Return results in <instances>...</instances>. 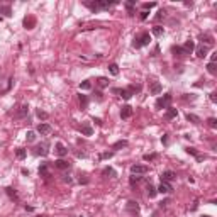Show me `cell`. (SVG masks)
<instances>
[{
	"label": "cell",
	"instance_id": "obj_1",
	"mask_svg": "<svg viewBox=\"0 0 217 217\" xmlns=\"http://www.w3.org/2000/svg\"><path fill=\"white\" fill-rule=\"evenodd\" d=\"M117 2H108V0H93V2H90V0H85L83 2V5L88 7L90 10H93V12H97V10H102V9H108L110 5H115Z\"/></svg>",
	"mask_w": 217,
	"mask_h": 217
},
{
	"label": "cell",
	"instance_id": "obj_2",
	"mask_svg": "<svg viewBox=\"0 0 217 217\" xmlns=\"http://www.w3.org/2000/svg\"><path fill=\"white\" fill-rule=\"evenodd\" d=\"M149 41H151V36H149V32H142V34H139V36H136V37H134V42H132V46H134L136 49H139V47H142V46H148Z\"/></svg>",
	"mask_w": 217,
	"mask_h": 217
},
{
	"label": "cell",
	"instance_id": "obj_3",
	"mask_svg": "<svg viewBox=\"0 0 217 217\" xmlns=\"http://www.w3.org/2000/svg\"><path fill=\"white\" fill-rule=\"evenodd\" d=\"M171 95L170 93H165L163 97H160L158 100H156V103H154V107L156 108H168L170 107V103H171Z\"/></svg>",
	"mask_w": 217,
	"mask_h": 217
},
{
	"label": "cell",
	"instance_id": "obj_4",
	"mask_svg": "<svg viewBox=\"0 0 217 217\" xmlns=\"http://www.w3.org/2000/svg\"><path fill=\"white\" fill-rule=\"evenodd\" d=\"M148 171H149V166H146V165H132L131 166L132 175H146Z\"/></svg>",
	"mask_w": 217,
	"mask_h": 217
},
{
	"label": "cell",
	"instance_id": "obj_5",
	"mask_svg": "<svg viewBox=\"0 0 217 217\" xmlns=\"http://www.w3.org/2000/svg\"><path fill=\"white\" fill-rule=\"evenodd\" d=\"M126 210H127L129 214H134V216H136V214H139V210H141V209H139V203H137V202L129 200V202L126 203Z\"/></svg>",
	"mask_w": 217,
	"mask_h": 217
},
{
	"label": "cell",
	"instance_id": "obj_6",
	"mask_svg": "<svg viewBox=\"0 0 217 217\" xmlns=\"http://www.w3.org/2000/svg\"><path fill=\"white\" fill-rule=\"evenodd\" d=\"M173 180H176V173L175 171H171V170H166V171H163L161 173V182H173Z\"/></svg>",
	"mask_w": 217,
	"mask_h": 217
},
{
	"label": "cell",
	"instance_id": "obj_7",
	"mask_svg": "<svg viewBox=\"0 0 217 217\" xmlns=\"http://www.w3.org/2000/svg\"><path fill=\"white\" fill-rule=\"evenodd\" d=\"M209 49H210L209 46H205V44H200V46H197L193 51H195L197 58H205V56H207V53H209Z\"/></svg>",
	"mask_w": 217,
	"mask_h": 217
},
{
	"label": "cell",
	"instance_id": "obj_8",
	"mask_svg": "<svg viewBox=\"0 0 217 217\" xmlns=\"http://www.w3.org/2000/svg\"><path fill=\"white\" fill-rule=\"evenodd\" d=\"M112 93H117L119 97H122L124 100H129V98L132 97V95L129 93L127 88H112Z\"/></svg>",
	"mask_w": 217,
	"mask_h": 217
},
{
	"label": "cell",
	"instance_id": "obj_9",
	"mask_svg": "<svg viewBox=\"0 0 217 217\" xmlns=\"http://www.w3.org/2000/svg\"><path fill=\"white\" fill-rule=\"evenodd\" d=\"M54 153L60 156V158H63V156L68 154V149L65 144H61V142H56V146H54Z\"/></svg>",
	"mask_w": 217,
	"mask_h": 217
},
{
	"label": "cell",
	"instance_id": "obj_10",
	"mask_svg": "<svg viewBox=\"0 0 217 217\" xmlns=\"http://www.w3.org/2000/svg\"><path fill=\"white\" fill-rule=\"evenodd\" d=\"M27 112H29V105L24 103V105H20L19 110L14 114V117H15V119H22V117H26V115H27Z\"/></svg>",
	"mask_w": 217,
	"mask_h": 217
},
{
	"label": "cell",
	"instance_id": "obj_11",
	"mask_svg": "<svg viewBox=\"0 0 217 217\" xmlns=\"http://www.w3.org/2000/svg\"><path fill=\"white\" fill-rule=\"evenodd\" d=\"M54 166H56L58 170H70V166H71V165H70L66 160L60 158V160H56V161H54Z\"/></svg>",
	"mask_w": 217,
	"mask_h": 217
},
{
	"label": "cell",
	"instance_id": "obj_12",
	"mask_svg": "<svg viewBox=\"0 0 217 217\" xmlns=\"http://www.w3.org/2000/svg\"><path fill=\"white\" fill-rule=\"evenodd\" d=\"M158 193H163V195H165V193H170V192H171V185H170V183H166V182H161V185H160V187H158Z\"/></svg>",
	"mask_w": 217,
	"mask_h": 217
},
{
	"label": "cell",
	"instance_id": "obj_13",
	"mask_svg": "<svg viewBox=\"0 0 217 217\" xmlns=\"http://www.w3.org/2000/svg\"><path fill=\"white\" fill-rule=\"evenodd\" d=\"M51 131H53V127H51L49 124H46V122H42V124L37 126V132H39V134H49Z\"/></svg>",
	"mask_w": 217,
	"mask_h": 217
},
{
	"label": "cell",
	"instance_id": "obj_14",
	"mask_svg": "<svg viewBox=\"0 0 217 217\" xmlns=\"http://www.w3.org/2000/svg\"><path fill=\"white\" fill-rule=\"evenodd\" d=\"M182 49H183V53H185V54H190L192 51H193V49H195V42H193L192 39H188L187 42H185V44H183Z\"/></svg>",
	"mask_w": 217,
	"mask_h": 217
},
{
	"label": "cell",
	"instance_id": "obj_15",
	"mask_svg": "<svg viewBox=\"0 0 217 217\" xmlns=\"http://www.w3.org/2000/svg\"><path fill=\"white\" fill-rule=\"evenodd\" d=\"M132 115V107L131 105H124V107L121 108V117L122 119H129Z\"/></svg>",
	"mask_w": 217,
	"mask_h": 217
},
{
	"label": "cell",
	"instance_id": "obj_16",
	"mask_svg": "<svg viewBox=\"0 0 217 217\" xmlns=\"http://www.w3.org/2000/svg\"><path fill=\"white\" fill-rule=\"evenodd\" d=\"M80 131H81V134H83V136H92V134H93V129H92V126H90V124H87V122L80 126Z\"/></svg>",
	"mask_w": 217,
	"mask_h": 217
},
{
	"label": "cell",
	"instance_id": "obj_17",
	"mask_svg": "<svg viewBox=\"0 0 217 217\" xmlns=\"http://www.w3.org/2000/svg\"><path fill=\"white\" fill-rule=\"evenodd\" d=\"M34 26H36V19H34L32 15H27L26 19H24V27L26 29H34Z\"/></svg>",
	"mask_w": 217,
	"mask_h": 217
},
{
	"label": "cell",
	"instance_id": "obj_18",
	"mask_svg": "<svg viewBox=\"0 0 217 217\" xmlns=\"http://www.w3.org/2000/svg\"><path fill=\"white\" fill-rule=\"evenodd\" d=\"M200 39H202V42H205V46H214V37L210 34H200Z\"/></svg>",
	"mask_w": 217,
	"mask_h": 217
},
{
	"label": "cell",
	"instance_id": "obj_19",
	"mask_svg": "<svg viewBox=\"0 0 217 217\" xmlns=\"http://www.w3.org/2000/svg\"><path fill=\"white\" fill-rule=\"evenodd\" d=\"M161 90H163V87H161V83H158V81H154L153 85H151V88H149V92L153 95H160L161 93Z\"/></svg>",
	"mask_w": 217,
	"mask_h": 217
},
{
	"label": "cell",
	"instance_id": "obj_20",
	"mask_svg": "<svg viewBox=\"0 0 217 217\" xmlns=\"http://www.w3.org/2000/svg\"><path fill=\"white\" fill-rule=\"evenodd\" d=\"M176 115H178V112H176V108H171V107H168V110H166V114H165V121H171V119H175Z\"/></svg>",
	"mask_w": 217,
	"mask_h": 217
},
{
	"label": "cell",
	"instance_id": "obj_21",
	"mask_svg": "<svg viewBox=\"0 0 217 217\" xmlns=\"http://www.w3.org/2000/svg\"><path fill=\"white\" fill-rule=\"evenodd\" d=\"M185 151H187L188 154H193V156H195V158H197V160H198V161H202L203 158H205V156L198 154V153H197V149H195V148H190V146H188V148H185Z\"/></svg>",
	"mask_w": 217,
	"mask_h": 217
},
{
	"label": "cell",
	"instance_id": "obj_22",
	"mask_svg": "<svg viewBox=\"0 0 217 217\" xmlns=\"http://www.w3.org/2000/svg\"><path fill=\"white\" fill-rule=\"evenodd\" d=\"M78 102H80V107L81 108H87L88 107V97H87V95L80 93V95H78Z\"/></svg>",
	"mask_w": 217,
	"mask_h": 217
},
{
	"label": "cell",
	"instance_id": "obj_23",
	"mask_svg": "<svg viewBox=\"0 0 217 217\" xmlns=\"http://www.w3.org/2000/svg\"><path fill=\"white\" fill-rule=\"evenodd\" d=\"M34 153H36V154L37 156H46L47 154V149H46V144H42V146H37V148H36V151H34Z\"/></svg>",
	"mask_w": 217,
	"mask_h": 217
},
{
	"label": "cell",
	"instance_id": "obj_24",
	"mask_svg": "<svg viewBox=\"0 0 217 217\" xmlns=\"http://www.w3.org/2000/svg\"><path fill=\"white\" fill-rule=\"evenodd\" d=\"M97 87H100V88L108 87V78H105V76H100V78H97Z\"/></svg>",
	"mask_w": 217,
	"mask_h": 217
},
{
	"label": "cell",
	"instance_id": "obj_25",
	"mask_svg": "<svg viewBox=\"0 0 217 217\" xmlns=\"http://www.w3.org/2000/svg\"><path fill=\"white\" fill-rule=\"evenodd\" d=\"M0 14H4L5 17H10L12 15V9L9 5H0Z\"/></svg>",
	"mask_w": 217,
	"mask_h": 217
},
{
	"label": "cell",
	"instance_id": "obj_26",
	"mask_svg": "<svg viewBox=\"0 0 217 217\" xmlns=\"http://www.w3.org/2000/svg\"><path fill=\"white\" fill-rule=\"evenodd\" d=\"M187 121H190L192 124H200V117L198 115H195V114H187Z\"/></svg>",
	"mask_w": 217,
	"mask_h": 217
},
{
	"label": "cell",
	"instance_id": "obj_27",
	"mask_svg": "<svg viewBox=\"0 0 217 217\" xmlns=\"http://www.w3.org/2000/svg\"><path fill=\"white\" fill-rule=\"evenodd\" d=\"M171 53L175 54L176 58H180V56H183V49H182V46H171Z\"/></svg>",
	"mask_w": 217,
	"mask_h": 217
},
{
	"label": "cell",
	"instance_id": "obj_28",
	"mask_svg": "<svg viewBox=\"0 0 217 217\" xmlns=\"http://www.w3.org/2000/svg\"><path fill=\"white\" fill-rule=\"evenodd\" d=\"M134 5H136V0H129V2H126V9H127V12L131 14V15H134Z\"/></svg>",
	"mask_w": 217,
	"mask_h": 217
},
{
	"label": "cell",
	"instance_id": "obj_29",
	"mask_svg": "<svg viewBox=\"0 0 217 217\" xmlns=\"http://www.w3.org/2000/svg\"><path fill=\"white\" fill-rule=\"evenodd\" d=\"M153 34H154L156 37H161L163 34H165V29H163V26H154V27H153Z\"/></svg>",
	"mask_w": 217,
	"mask_h": 217
},
{
	"label": "cell",
	"instance_id": "obj_30",
	"mask_svg": "<svg viewBox=\"0 0 217 217\" xmlns=\"http://www.w3.org/2000/svg\"><path fill=\"white\" fill-rule=\"evenodd\" d=\"M15 156H17V160H24V158L27 156L26 149H24V148H17V149H15Z\"/></svg>",
	"mask_w": 217,
	"mask_h": 217
},
{
	"label": "cell",
	"instance_id": "obj_31",
	"mask_svg": "<svg viewBox=\"0 0 217 217\" xmlns=\"http://www.w3.org/2000/svg\"><path fill=\"white\" fill-rule=\"evenodd\" d=\"M146 190H148V197H149V198H153V197H156V193H158V190H156L154 187L151 185V183H149L148 187H146Z\"/></svg>",
	"mask_w": 217,
	"mask_h": 217
},
{
	"label": "cell",
	"instance_id": "obj_32",
	"mask_svg": "<svg viewBox=\"0 0 217 217\" xmlns=\"http://www.w3.org/2000/svg\"><path fill=\"white\" fill-rule=\"evenodd\" d=\"M141 85H129V88H127V90H129V93H131V95H134V93H139V92H141Z\"/></svg>",
	"mask_w": 217,
	"mask_h": 217
},
{
	"label": "cell",
	"instance_id": "obj_33",
	"mask_svg": "<svg viewBox=\"0 0 217 217\" xmlns=\"http://www.w3.org/2000/svg\"><path fill=\"white\" fill-rule=\"evenodd\" d=\"M115 176V171H114V168H110V166H107V168H103L102 170V176Z\"/></svg>",
	"mask_w": 217,
	"mask_h": 217
},
{
	"label": "cell",
	"instance_id": "obj_34",
	"mask_svg": "<svg viewBox=\"0 0 217 217\" xmlns=\"http://www.w3.org/2000/svg\"><path fill=\"white\" fill-rule=\"evenodd\" d=\"M5 192L9 193V197H10L12 200H17V192H15V190H14L12 187H7V188H5Z\"/></svg>",
	"mask_w": 217,
	"mask_h": 217
},
{
	"label": "cell",
	"instance_id": "obj_35",
	"mask_svg": "<svg viewBox=\"0 0 217 217\" xmlns=\"http://www.w3.org/2000/svg\"><path fill=\"white\" fill-rule=\"evenodd\" d=\"M108 71L114 75V76H117V75H119V66H117L115 63H112V65H108Z\"/></svg>",
	"mask_w": 217,
	"mask_h": 217
},
{
	"label": "cell",
	"instance_id": "obj_36",
	"mask_svg": "<svg viewBox=\"0 0 217 217\" xmlns=\"http://www.w3.org/2000/svg\"><path fill=\"white\" fill-rule=\"evenodd\" d=\"M36 115H37L39 119H42V121H46L47 117H49V114H47V112H44V110H41V108H37V110H36Z\"/></svg>",
	"mask_w": 217,
	"mask_h": 217
},
{
	"label": "cell",
	"instance_id": "obj_37",
	"mask_svg": "<svg viewBox=\"0 0 217 217\" xmlns=\"http://www.w3.org/2000/svg\"><path fill=\"white\" fill-rule=\"evenodd\" d=\"M207 71H209L210 75H217V66H216V63H209V65H207Z\"/></svg>",
	"mask_w": 217,
	"mask_h": 217
},
{
	"label": "cell",
	"instance_id": "obj_38",
	"mask_svg": "<svg viewBox=\"0 0 217 217\" xmlns=\"http://www.w3.org/2000/svg\"><path fill=\"white\" fill-rule=\"evenodd\" d=\"M126 146H127V141H126V139H122V141H117V142H115L112 148H114V149H121V148H126Z\"/></svg>",
	"mask_w": 217,
	"mask_h": 217
},
{
	"label": "cell",
	"instance_id": "obj_39",
	"mask_svg": "<svg viewBox=\"0 0 217 217\" xmlns=\"http://www.w3.org/2000/svg\"><path fill=\"white\" fill-rule=\"evenodd\" d=\"M207 124H209V127L217 129V119L216 117H209V119H207Z\"/></svg>",
	"mask_w": 217,
	"mask_h": 217
},
{
	"label": "cell",
	"instance_id": "obj_40",
	"mask_svg": "<svg viewBox=\"0 0 217 217\" xmlns=\"http://www.w3.org/2000/svg\"><path fill=\"white\" fill-rule=\"evenodd\" d=\"M90 88H92V83H90L88 80H85V81H81L80 83V90H90Z\"/></svg>",
	"mask_w": 217,
	"mask_h": 217
},
{
	"label": "cell",
	"instance_id": "obj_41",
	"mask_svg": "<svg viewBox=\"0 0 217 217\" xmlns=\"http://www.w3.org/2000/svg\"><path fill=\"white\" fill-rule=\"evenodd\" d=\"M156 158H158L156 153H151V154H144V156H142V160H144V161H153V160H156Z\"/></svg>",
	"mask_w": 217,
	"mask_h": 217
},
{
	"label": "cell",
	"instance_id": "obj_42",
	"mask_svg": "<svg viewBox=\"0 0 217 217\" xmlns=\"http://www.w3.org/2000/svg\"><path fill=\"white\" fill-rule=\"evenodd\" d=\"M26 139H27V142H32L34 139H36V132H32V131H27Z\"/></svg>",
	"mask_w": 217,
	"mask_h": 217
},
{
	"label": "cell",
	"instance_id": "obj_43",
	"mask_svg": "<svg viewBox=\"0 0 217 217\" xmlns=\"http://www.w3.org/2000/svg\"><path fill=\"white\" fill-rule=\"evenodd\" d=\"M112 156H114V151H107V153H102L100 154V160H108Z\"/></svg>",
	"mask_w": 217,
	"mask_h": 217
},
{
	"label": "cell",
	"instance_id": "obj_44",
	"mask_svg": "<svg viewBox=\"0 0 217 217\" xmlns=\"http://www.w3.org/2000/svg\"><path fill=\"white\" fill-rule=\"evenodd\" d=\"M39 175L41 176H47V166H46V165L39 166Z\"/></svg>",
	"mask_w": 217,
	"mask_h": 217
},
{
	"label": "cell",
	"instance_id": "obj_45",
	"mask_svg": "<svg viewBox=\"0 0 217 217\" xmlns=\"http://www.w3.org/2000/svg\"><path fill=\"white\" fill-rule=\"evenodd\" d=\"M153 7H156V4H154V2H151V4H142V9H144L146 12H148L149 9H153Z\"/></svg>",
	"mask_w": 217,
	"mask_h": 217
},
{
	"label": "cell",
	"instance_id": "obj_46",
	"mask_svg": "<svg viewBox=\"0 0 217 217\" xmlns=\"http://www.w3.org/2000/svg\"><path fill=\"white\" fill-rule=\"evenodd\" d=\"M165 14H166V12H165V10H163V9H161V10H160V12L156 14V17H154V19H156V20H161L163 17H165Z\"/></svg>",
	"mask_w": 217,
	"mask_h": 217
},
{
	"label": "cell",
	"instance_id": "obj_47",
	"mask_svg": "<svg viewBox=\"0 0 217 217\" xmlns=\"http://www.w3.org/2000/svg\"><path fill=\"white\" fill-rule=\"evenodd\" d=\"M139 180H141V176H137V175H136V176H131V185H134V183H137Z\"/></svg>",
	"mask_w": 217,
	"mask_h": 217
},
{
	"label": "cell",
	"instance_id": "obj_48",
	"mask_svg": "<svg viewBox=\"0 0 217 217\" xmlns=\"http://www.w3.org/2000/svg\"><path fill=\"white\" fill-rule=\"evenodd\" d=\"M168 203H170V198H165V200H161V202H160V207L163 209V207H166Z\"/></svg>",
	"mask_w": 217,
	"mask_h": 217
},
{
	"label": "cell",
	"instance_id": "obj_49",
	"mask_svg": "<svg viewBox=\"0 0 217 217\" xmlns=\"http://www.w3.org/2000/svg\"><path fill=\"white\" fill-rule=\"evenodd\" d=\"M78 182H80V183H81V185H87V183H88V182H90V180H88L87 176H83V178H81V176H80V180H78Z\"/></svg>",
	"mask_w": 217,
	"mask_h": 217
},
{
	"label": "cell",
	"instance_id": "obj_50",
	"mask_svg": "<svg viewBox=\"0 0 217 217\" xmlns=\"http://www.w3.org/2000/svg\"><path fill=\"white\" fill-rule=\"evenodd\" d=\"M148 15H149V12L142 10V12H141V20H146V19H148Z\"/></svg>",
	"mask_w": 217,
	"mask_h": 217
},
{
	"label": "cell",
	"instance_id": "obj_51",
	"mask_svg": "<svg viewBox=\"0 0 217 217\" xmlns=\"http://www.w3.org/2000/svg\"><path fill=\"white\" fill-rule=\"evenodd\" d=\"M210 100L214 102V103L217 102V93H216V92H212V93H210Z\"/></svg>",
	"mask_w": 217,
	"mask_h": 217
},
{
	"label": "cell",
	"instance_id": "obj_52",
	"mask_svg": "<svg viewBox=\"0 0 217 217\" xmlns=\"http://www.w3.org/2000/svg\"><path fill=\"white\" fill-rule=\"evenodd\" d=\"M161 142H163V144H168V134H165L161 137Z\"/></svg>",
	"mask_w": 217,
	"mask_h": 217
},
{
	"label": "cell",
	"instance_id": "obj_53",
	"mask_svg": "<svg viewBox=\"0 0 217 217\" xmlns=\"http://www.w3.org/2000/svg\"><path fill=\"white\" fill-rule=\"evenodd\" d=\"M93 122H95V124H97V126H100V124H102V121H100V119H98V117H97V119H95V117H93Z\"/></svg>",
	"mask_w": 217,
	"mask_h": 217
},
{
	"label": "cell",
	"instance_id": "obj_54",
	"mask_svg": "<svg viewBox=\"0 0 217 217\" xmlns=\"http://www.w3.org/2000/svg\"><path fill=\"white\" fill-rule=\"evenodd\" d=\"M24 209H26V210H27V212H32V210H34V209H32V207H31V205H26V207H24Z\"/></svg>",
	"mask_w": 217,
	"mask_h": 217
},
{
	"label": "cell",
	"instance_id": "obj_55",
	"mask_svg": "<svg viewBox=\"0 0 217 217\" xmlns=\"http://www.w3.org/2000/svg\"><path fill=\"white\" fill-rule=\"evenodd\" d=\"M76 156H78V158H85L87 154H85V153H76Z\"/></svg>",
	"mask_w": 217,
	"mask_h": 217
},
{
	"label": "cell",
	"instance_id": "obj_56",
	"mask_svg": "<svg viewBox=\"0 0 217 217\" xmlns=\"http://www.w3.org/2000/svg\"><path fill=\"white\" fill-rule=\"evenodd\" d=\"M202 217H209V216H202Z\"/></svg>",
	"mask_w": 217,
	"mask_h": 217
},
{
	"label": "cell",
	"instance_id": "obj_57",
	"mask_svg": "<svg viewBox=\"0 0 217 217\" xmlns=\"http://www.w3.org/2000/svg\"><path fill=\"white\" fill-rule=\"evenodd\" d=\"M0 20H2V15H0Z\"/></svg>",
	"mask_w": 217,
	"mask_h": 217
},
{
	"label": "cell",
	"instance_id": "obj_58",
	"mask_svg": "<svg viewBox=\"0 0 217 217\" xmlns=\"http://www.w3.org/2000/svg\"><path fill=\"white\" fill-rule=\"evenodd\" d=\"M37 217H41V216H37Z\"/></svg>",
	"mask_w": 217,
	"mask_h": 217
}]
</instances>
